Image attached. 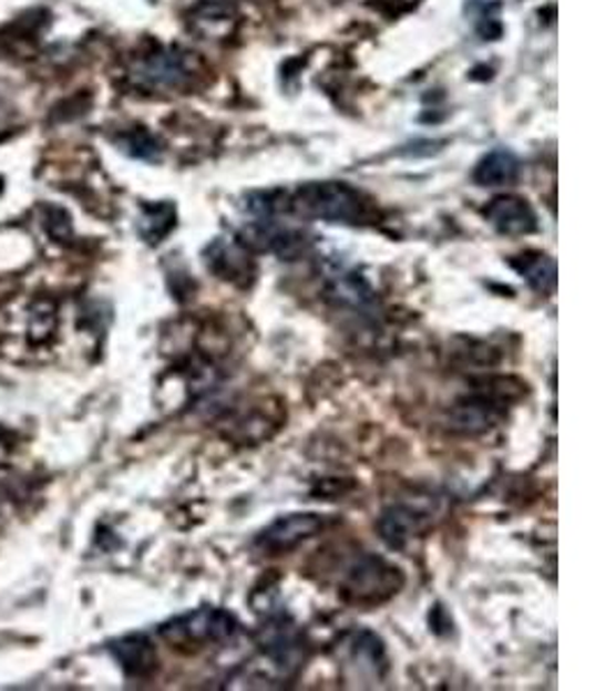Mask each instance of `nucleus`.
<instances>
[{"instance_id":"20e7f679","label":"nucleus","mask_w":616,"mask_h":691,"mask_svg":"<svg viewBox=\"0 0 616 691\" xmlns=\"http://www.w3.org/2000/svg\"><path fill=\"white\" fill-rule=\"evenodd\" d=\"M324 530V516L315 512H291L285 516H277L270 526H266L257 535V549L277 556L294 551L302 542L312 539Z\"/></svg>"},{"instance_id":"f03ea898","label":"nucleus","mask_w":616,"mask_h":691,"mask_svg":"<svg viewBox=\"0 0 616 691\" xmlns=\"http://www.w3.org/2000/svg\"><path fill=\"white\" fill-rule=\"evenodd\" d=\"M404 586V574L398 565L381 556H358L342 576L340 595L358 607H377V604L396 597Z\"/></svg>"},{"instance_id":"2eb2a0df","label":"nucleus","mask_w":616,"mask_h":691,"mask_svg":"<svg viewBox=\"0 0 616 691\" xmlns=\"http://www.w3.org/2000/svg\"><path fill=\"white\" fill-rule=\"evenodd\" d=\"M351 657L360 667H368L377 673V669H386V648L383 641L372 631H360L351 643Z\"/></svg>"},{"instance_id":"39448f33","label":"nucleus","mask_w":616,"mask_h":691,"mask_svg":"<svg viewBox=\"0 0 616 691\" xmlns=\"http://www.w3.org/2000/svg\"><path fill=\"white\" fill-rule=\"evenodd\" d=\"M509 399H503L494 392H475L460 399L448 415V426L455 434L464 436H481L485 431L499 424V420L506 415Z\"/></svg>"},{"instance_id":"4468645a","label":"nucleus","mask_w":616,"mask_h":691,"mask_svg":"<svg viewBox=\"0 0 616 691\" xmlns=\"http://www.w3.org/2000/svg\"><path fill=\"white\" fill-rule=\"evenodd\" d=\"M176 226V208L172 204L146 206L138 217V234L148 245H160Z\"/></svg>"},{"instance_id":"6e6552de","label":"nucleus","mask_w":616,"mask_h":691,"mask_svg":"<svg viewBox=\"0 0 616 691\" xmlns=\"http://www.w3.org/2000/svg\"><path fill=\"white\" fill-rule=\"evenodd\" d=\"M206 266L222 281H232L236 286H247L255 277V264L249 261L247 247H243L238 240H215L206 251Z\"/></svg>"},{"instance_id":"f257e3e1","label":"nucleus","mask_w":616,"mask_h":691,"mask_svg":"<svg viewBox=\"0 0 616 691\" xmlns=\"http://www.w3.org/2000/svg\"><path fill=\"white\" fill-rule=\"evenodd\" d=\"M289 210L305 219L330 224H362L372 217L366 194L347 183H307L294 192Z\"/></svg>"},{"instance_id":"ddd939ff","label":"nucleus","mask_w":616,"mask_h":691,"mask_svg":"<svg viewBox=\"0 0 616 691\" xmlns=\"http://www.w3.org/2000/svg\"><path fill=\"white\" fill-rule=\"evenodd\" d=\"M520 176V162L509 151H492L485 155L473 171V181L481 187L511 185Z\"/></svg>"},{"instance_id":"7ed1b4c3","label":"nucleus","mask_w":616,"mask_h":691,"mask_svg":"<svg viewBox=\"0 0 616 691\" xmlns=\"http://www.w3.org/2000/svg\"><path fill=\"white\" fill-rule=\"evenodd\" d=\"M238 620L234 613L204 607L166 622L160 633L174 646H211L236 637Z\"/></svg>"},{"instance_id":"1a4fd4ad","label":"nucleus","mask_w":616,"mask_h":691,"mask_svg":"<svg viewBox=\"0 0 616 691\" xmlns=\"http://www.w3.org/2000/svg\"><path fill=\"white\" fill-rule=\"evenodd\" d=\"M109 652L130 678H148L157 669V652L144 633H130L109 646Z\"/></svg>"},{"instance_id":"9b49d317","label":"nucleus","mask_w":616,"mask_h":691,"mask_svg":"<svg viewBox=\"0 0 616 691\" xmlns=\"http://www.w3.org/2000/svg\"><path fill=\"white\" fill-rule=\"evenodd\" d=\"M132 76L142 85H151V89H174L185 79V68L174 53H155L138 61Z\"/></svg>"},{"instance_id":"f8f14e48","label":"nucleus","mask_w":616,"mask_h":691,"mask_svg":"<svg viewBox=\"0 0 616 691\" xmlns=\"http://www.w3.org/2000/svg\"><path fill=\"white\" fill-rule=\"evenodd\" d=\"M511 266L541 296H552L556 291V264L552 256L543 251H524L513 258Z\"/></svg>"},{"instance_id":"0eeeda50","label":"nucleus","mask_w":616,"mask_h":691,"mask_svg":"<svg viewBox=\"0 0 616 691\" xmlns=\"http://www.w3.org/2000/svg\"><path fill=\"white\" fill-rule=\"evenodd\" d=\"M428 522V512L418 509L409 503H396L388 505L379 522H377V530L381 535V539L390 546V549H407L409 542L423 533Z\"/></svg>"},{"instance_id":"423d86ee","label":"nucleus","mask_w":616,"mask_h":691,"mask_svg":"<svg viewBox=\"0 0 616 691\" xmlns=\"http://www.w3.org/2000/svg\"><path fill=\"white\" fill-rule=\"evenodd\" d=\"M485 217L501 236L520 238V236L536 234L538 230L536 210L528 206V200L513 196V194H503V196L492 198L485 208Z\"/></svg>"},{"instance_id":"dca6fc26","label":"nucleus","mask_w":616,"mask_h":691,"mask_svg":"<svg viewBox=\"0 0 616 691\" xmlns=\"http://www.w3.org/2000/svg\"><path fill=\"white\" fill-rule=\"evenodd\" d=\"M121 146L123 151H127L130 155L134 157H142V159H157L160 157V143L157 138H153L148 132L144 130H136L127 136L121 138Z\"/></svg>"},{"instance_id":"9d476101","label":"nucleus","mask_w":616,"mask_h":691,"mask_svg":"<svg viewBox=\"0 0 616 691\" xmlns=\"http://www.w3.org/2000/svg\"><path fill=\"white\" fill-rule=\"evenodd\" d=\"M326 298L340 307L366 309L374 302V291L366 277H360L353 270L340 268V270L328 272Z\"/></svg>"}]
</instances>
